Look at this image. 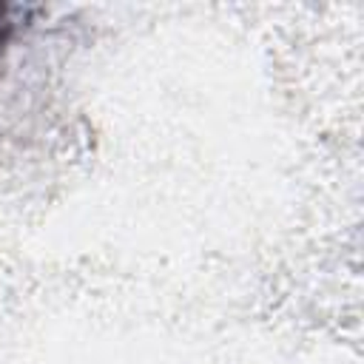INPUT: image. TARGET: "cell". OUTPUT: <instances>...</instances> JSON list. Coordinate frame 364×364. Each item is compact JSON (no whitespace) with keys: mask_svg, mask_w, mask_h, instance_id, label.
<instances>
[{"mask_svg":"<svg viewBox=\"0 0 364 364\" xmlns=\"http://www.w3.org/2000/svg\"><path fill=\"white\" fill-rule=\"evenodd\" d=\"M9 34H11V20H9V9H6V6H0V51H3V46H6Z\"/></svg>","mask_w":364,"mask_h":364,"instance_id":"cell-1","label":"cell"}]
</instances>
